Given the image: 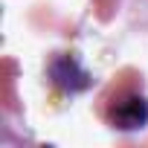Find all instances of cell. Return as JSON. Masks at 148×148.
Returning a JSON list of instances; mask_svg holds the SVG:
<instances>
[{
    "label": "cell",
    "instance_id": "1",
    "mask_svg": "<svg viewBox=\"0 0 148 148\" xmlns=\"http://www.w3.org/2000/svg\"><path fill=\"white\" fill-rule=\"evenodd\" d=\"M110 122H113V128H119V131L145 128V122H148V102H145L142 96H136V93L122 96V99L113 105V110H110Z\"/></svg>",
    "mask_w": 148,
    "mask_h": 148
},
{
    "label": "cell",
    "instance_id": "2",
    "mask_svg": "<svg viewBox=\"0 0 148 148\" xmlns=\"http://www.w3.org/2000/svg\"><path fill=\"white\" fill-rule=\"evenodd\" d=\"M49 76H52V82H55L58 87H64V90H70V93L84 90V87L90 84L87 73L79 67V61H76V58H70V55H64V58H55V61H52Z\"/></svg>",
    "mask_w": 148,
    "mask_h": 148
}]
</instances>
